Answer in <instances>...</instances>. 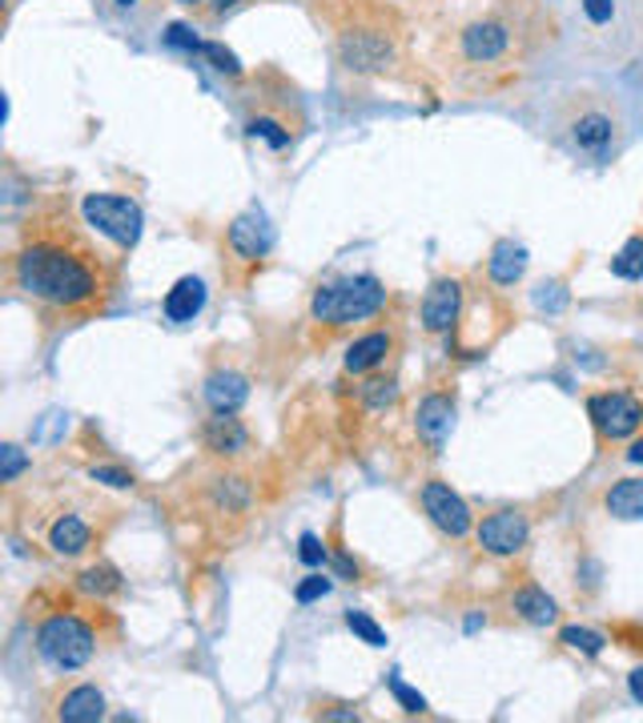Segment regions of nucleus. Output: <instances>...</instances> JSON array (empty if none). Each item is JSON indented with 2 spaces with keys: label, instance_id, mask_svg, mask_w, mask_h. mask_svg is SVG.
Segmentation results:
<instances>
[{
  "label": "nucleus",
  "instance_id": "1",
  "mask_svg": "<svg viewBox=\"0 0 643 723\" xmlns=\"http://www.w3.org/2000/svg\"><path fill=\"white\" fill-rule=\"evenodd\" d=\"M12 282L32 302L61 314H93L109 294V270L101 253L69 225V218L37 221L24 230L21 250L12 253Z\"/></svg>",
  "mask_w": 643,
  "mask_h": 723
},
{
  "label": "nucleus",
  "instance_id": "2",
  "mask_svg": "<svg viewBox=\"0 0 643 723\" xmlns=\"http://www.w3.org/2000/svg\"><path fill=\"white\" fill-rule=\"evenodd\" d=\"M382 302H386V290L374 273H359V278H342V282H330L322 285L310 302V314L314 322H326V325H350V322H362V318L379 314Z\"/></svg>",
  "mask_w": 643,
  "mask_h": 723
},
{
  "label": "nucleus",
  "instance_id": "3",
  "mask_svg": "<svg viewBox=\"0 0 643 723\" xmlns=\"http://www.w3.org/2000/svg\"><path fill=\"white\" fill-rule=\"evenodd\" d=\"M37 651H41V660H49L53 667L77 671L93 660L97 635L81 615L57 611V615H49L41 627H37Z\"/></svg>",
  "mask_w": 643,
  "mask_h": 723
},
{
  "label": "nucleus",
  "instance_id": "4",
  "mask_svg": "<svg viewBox=\"0 0 643 723\" xmlns=\"http://www.w3.org/2000/svg\"><path fill=\"white\" fill-rule=\"evenodd\" d=\"M81 213L97 233H106L121 250H133L141 241L145 218H141V205L133 198H121V193H89L81 201Z\"/></svg>",
  "mask_w": 643,
  "mask_h": 723
},
{
  "label": "nucleus",
  "instance_id": "5",
  "mask_svg": "<svg viewBox=\"0 0 643 723\" xmlns=\"http://www.w3.org/2000/svg\"><path fill=\"white\" fill-rule=\"evenodd\" d=\"M587 414L595 422L603 439H632L635 430L643 426V402L635 394H623V390H612V394H595L587 402Z\"/></svg>",
  "mask_w": 643,
  "mask_h": 723
},
{
  "label": "nucleus",
  "instance_id": "6",
  "mask_svg": "<svg viewBox=\"0 0 643 723\" xmlns=\"http://www.w3.org/2000/svg\"><path fill=\"white\" fill-rule=\"evenodd\" d=\"M338 57L350 73H382L394 57V44L382 29H350L338 37Z\"/></svg>",
  "mask_w": 643,
  "mask_h": 723
},
{
  "label": "nucleus",
  "instance_id": "7",
  "mask_svg": "<svg viewBox=\"0 0 643 723\" xmlns=\"http://www.w3.org/2000/svg\"><path fill=\"white\" fill-rule=\"evenodd\" d=\"M422 511L431 514V523L451 539H463L471 531V506L463 503V494L451 491V482L431 479L422 486Z\"/></svg>",
  "mask_w": 643,
  "mask_h": 723
},
{
  "label": "nucleus",
  "instance_id": "8",
  "mask_svg": "<svg viewBox=\"0 0 643 723\" xmlns=\"http://www.w3.org/2000/svg\"><path fill=\"white\" fill-rule=\"evenodd\" d=\"M528 535H531L528 514L519 511H495L479 523V546H483L486 555H499V559L519 555L528 546Z\"/></svg>",
  "mask_w": 643,
  "mask_h": 723
},
{
  "label": "nucleus",
  "instance_id": "9",
  "mask_svg": "<svg viewBox=\"0 0 643 723\" xmlns=\"http://www.w3.org/2000/svg\"><path fill=\"white\" fill-rule=\"evenodd\" d=\"M225 241H230L233 258H242V262H262L265 253L274 250V225H270V218H265L262 210H245L230 221Z\"/></svg>",
  "mask_w": 643,
  "mask_h": 723
},
{
  "label": "nucleus",
  "instance_id": "10",
  "mask_svg": "<svg viewBox=\"0 0 643 723\" xmlns=\"http://www.w3.org/2000/svg\"><path fill=\"white\" fill-rule=\"evenodd\" d=\"M459 314H463V285L459 278H439L422 298V325L431 334H446L459 322Z\"/></svg>",
  "mask_w": 643,
  "mask_h": 723
},
{
  "label": "nucleus",
  "instance_id": "11",
  "mask_svg": "<svg viewBox=\"0 0 643 723\" xmlns=\"http://www.w3.org/2000/svg\"><path fill=\"white\" fill-rule=\"evenodd\" d=\"M506 44H511V29L503 21H475L466 24L463 37H459V49H463L466 61L475 64H491L506 53Z\"/></svg>",
  "mask_w": 643,
  "mask_h": 723
},
{
  "label": "nucleus",
  "instance_id": "12",
  "mask_svg": "<svg viewBox=\"0 0 643 723\" xmlns=\"http://www.w3.org/2000/svg\"><path fill=\"white\" fill-rule=\"evenodd\" d=\"M414 426H419V439L426 446H443L451 439V426H454V402L446 394H426L419 402V414H414Z\"/></svg>",
  "mask_w": 643,
  "mask_h": 723
},
{
  "label": "nucleus",
  "instance_id": "13",
  "mask_svg": "<svg viewBox=\"0 0 643 723\" xmlns=\"http://www.w3.org/2000/svg\"><path fill=\"white\" fill-rule=\"evenodd\" d=\"M201 442H205V451L222 454V459H238L250 446V430L233 414H218L213 410V419H205V426H201Z\"/></svg>",
  "mask_w": 643,
  "mask_h": 723
},
{
  "label": "nucleus",
  "instance_id": "14",
  "mask_svg": "<svg viewBox=\"0 0 643 723\" xmlns=\"http://www.w3.org/2000/svg\"><path fill=\"white\" fill-rule=\"evenodd\" d=\"M571 141L583 149V153H607L615 141V117H607L603 109H587L571 121Z\"/></svg>",
  "mask_w": 643,
  "mask_h": 723
},
{
  "label": "nucleus",
  "instance_id": "15",
  "mask_svg": "<svg viewBox=\"0 0 643 723\" xmlns=\"http://www.w3.org/2000/svg\"><path fill=\"white\" fill-rule=\"evenodd\" d=\"M205 402H210L218 414H238L250 399V382H245L238 370H218V374L205 378Z\"/></svg>",
  "mask_w": 643,
  "mask_h": 723
},
{
  "label": "nucleus",
  "instance_id": "16",
  "mask_svg": "<svg viewBox=\"0 0 643 723\" xmlns=\"http://www.w3.org/2000/svg\"><path fill=\"white\" fill-rule=\"evenodd\" d=\"M161 310H165L169 322H193V318L205 310V282H201V278H181V282H173V290L165 294Z\"/></svg>",
  "mask_w": 643,
  "mask_h": 723
},
{
  "label": "nucleus",
  "instance_id": "17",
  "mask_svg": "<svg viewBox=\"0 0 643 723\" xmlns=\"http://www.w3.org/2000/svg\"><path fill=\"white\" fill-rule=\"evenodd\" d=\"M394 350V338L386 334V330H374V334H362L354 347L346 350V374H366V370L382 366L386 362V354Z\"/></svg>",
  "mask_w": 643,
  "mask_h": 723
},
{
  "label": "nucleus",
  "instance_id": "18",
  "mask_svg": "<svg viewBox=\"0 0 643 723\" xmlns=\"http://www.w3.org/2000/svg\"><path fill=\"white\" fill-rule=\"evenodd\" d=\"M93 543V526L84 523L81 514H61L53 526H49V546H53L57 555H81L84 546Z\"/></svg>",
  "mask_w": 643,
  "mask_h": 723
},
{
  "label": "nucleus",
  "instance_id": "19",
  "mask_svg": "<svg viewBox=\"0 0 643 723\" xmlns=\"http://www.w3.org/2000/svg\"><path fill=\"white\" fill-rule=\"evenodd\" d=\"M57 715H61L64 723H97L106 715V695L97 692V687H89V683H84V687H73V692H64Z\"/></svg>",
  "mask_w": 643,
  "mask_h": 723
},
{
  "label": "nucleus",
  "instance_id": "20",
  "mask_svg": "<svg viewBox=\"0 0 643 723\" xmlns=\"http://www.w3.org/2000/svg\"><path fill=\"white\" fill-rule=\"evenodd\" d=\"M486 270H491V282L499 285H515L528 270V250L519 241H499L491 258H486Z\"/></svg>",
  "mask_w": 643,
  "mask_h": 723
},
{
  "label": "nucleus",
  "instance_id": "21",
  "mask_svg": "<svg viewBox=\"0 0 643 723\" xmlns=\"http://www.w3.org/2000/svg\"><path fill=\"white\" fill-rule=\"evenodd\" d=\"M511 607L528 619V623H535V627H551V623L560 619L555 599H551L547 591H539V588H519L515 595H511Z\"/></svg>",
  "mask_w": 643,
  "mask_h": 723
},
{
  "label": "nucleus",
  "instance_id": "22",
  "mask_svg": "<svg viewBox=\"0 0 643 723\" xmlns=\"http://www.w3.org/2000/svg\"><path fill=\"white\" fill-rule=\"evenodd\" d=\"M607 514L623 519V523H635L643 519V479H620L607 491Z\"/></svg>",
  "mask_w": 643,
  "mask_h": 723
},
{
  "label": "nucleus",
  "instance_id": "23",
  "mask_svg": "<svg viewBox=\"0 0 643 723\" xmlns=\"http://www.w3.org/2000/svg\"><path fill=\"white\" fill-rule=\"evenodd\" d=\"M213 503L225 514L245 511V506H250V482H245L242 474H222V479H213Z\"/></svg>",
  "mask_w": 643,
  "mask_h": 723
},
{
  "label": "nucleus",
  "instance_id": "24",
  "mask_svg": "<svg viewBox=\"0 0 643 723\" xmlns=\"http://www.w3.org/2000/svg\"><path fill=\"white\" fill-rule=\"evenodd\" d=\"M77 588H81L84 595L106 599V595H117V591H121V575H117L113 566L97 563V566H89V571H81V575H77Z\"/></svg>",
  "mask_w": 643,
  "mask_h": 723
},
{
  "label": "nucleus",
  "instance_id": "25",
  "mask_svg": "<svg viewBox=\"0 0 643 723\" xmlns=\"http://www.w3.org/2000/svg\"><path fill=\"white\" fill-rule=\"evenodd\" d=\"M612 273L623 282H640L643 278V238H627L620 253L612 258Z\"/></svg>",
  "mask_w": 643,
  "mask_h": 723
},
{
  "label": "nucleus",
  "instance_id": "26",
  "mask_svg": "<svg viewBox=\"0 0 643 723\" xmlns=\"http://www.w3.org/2000/svg\"><path fill=\"white\" fill-rule=\"evenodd\" d=\"M346 627L354 631L366 647H386V631H382L366 611H346Z\"/></svg>",
  "mask_w": 643,
  "mask_h": 723
},
{
  "label": "nucleus",
  "instance_id": "27",
  "mask_svg": "<svg viewBox=\"0 0 643 723\" xmlns=\"http://www.w3.org/2000/svg\"><path fill=\"white\" fill-rule=\"evenodd\" d=\"M394 399H399V386H394L391 378H370L366 386H362V402H366L370 410L394 406Z\"/></svg>",
  "mask_w": 643,
  "mask_h": 723
},
{
  "label": "nucleus",
  "instance_id": "28",
  "mask_svg": "<svg viewBox=\"0 0 643 723\" xmlns=\"http://www.w3.org/2000/svg\"><path fill=\"white\" fill-rule=\"evenodd\" d=\"M563 643H567L571 651H583V655H600L603 651V635L600 631H591V627H563V635H560Z\"/></svg>",
  "mask_w": 643,
  "mask_h": 723
},
{
  "label": "nucleus",
  "instance_id": "29",
  "mask_svg": "<svg viewBox=\"0 0 643 723\" xmlns=\"http://www.w3.org/2000/svg\"><path fill=\"white\" fill-rule=\"evenodd\" d=\"M567 302H571V294H567V285H563V282L535 285V305H539V310H547V314H563V310H567Z\"/></svg>",
  "mask_w": 643,
  "mask_h": 723
},
{
  "label": "nucleus",
  "instance_id": "30",
  "mask_svg": "<svg viewBox=\"0 0 643 723\" xmlns=\"http://www.w3.org/2000/svg\"><path fill=\"white\" fill-rule=\"evenodd\" d=\"M29 466V454L17 446V442H4L0 446V482H17Z\"/></svg>",
  "mask_w": 643,
  "mask_h": 723
},
{
  "label": "nucleus",
  "instance_id": "31",
  "mask_svg": "<svg viewBox=\"0 0 643 723\" xmlns=\"http://www.w3.org/2000/svg\"><path fill=\"white\" fill-rule=\"evenodd\" d=\"M165 44H173V49H185V53H201V49H205V44L193 37L190 24H181V21L165 29Z\"/></svg>",
  "mask_w": 643,
  "mask_h": 723
},
{
  "label": "nucleus",
  "instance_id": "32",
  "mask_svg": "<svg viewBox=\"0 0 643 723\" xmlns=\"http://www.w3.org/2000/svg\"><path fill=\"white\" fill-rule=\"evenodd\" d=\"M330 591H334V583H330L326 575H310V579H302V583H298L294 599H298V603H314V599L330 595Z\"/></svg>",
  "mask_w": 643,
  "mask_h": 723
},
{
  "label": "nucleus",
  "instance_id": "33",
  "mask_svg": "<svg viewBox=\"0 0 643 723\" xmlns=\"http://www.w3.org/2000/svg\"><path fill=\"white\" fill-rule=\"evenodd\" d=\"M201 53L210 57V61H213V69H222V73H230V77H238V73H242V64H238V57H233L230 49H225V44L210 41V44H205V49H201Z\"/></svg>",
  "mask_w": 643,
  "mask_h": 723
},
{
  "label": "nucleus",
  "instance_id": "34",
  "mask_svg": "<svg viewBox=\"0 0 643 723\" xmlns=\"http://www.w3.org/2000/svg\"><path fill=\"white\" fill-rule=\"evenodd\" d=\"M89 479L106 482V486H117V491H125V486H133V474L121 471V466H89Z\"/></svg>",
  "mask_w": 643,
  "mask_h": 723
},
{
  "label": "nucleus",
  "instance_id": "35",
  "mask_svg": "<svg viewBox=\"0 0 643 723\" xmlns=\"http://www.w3.org/2000/svg\"><path fill=\"white\" fill-rule=\"evenodd\" d=\"M391 692H394V700L402 703V712H426V700H422L419 692H411V687H406L399 675H391Z\"/></svg>",
  "mask_w": 643,
  "mask_h": 723
},
{
  "label": "nucleus",
  "instance_id": "36",
  "mask_svg": "<svg viewBox=\"0 0 643 723\" xmlns=\"http://www.w3.org/2000/svg\"><path fill=\"white\" fill-rule=\"evenodd\" d=\"M250 133H253V137H265V141H270L274 149L290 145V133H282V125H278V121H253Z\"/></svg>",
  "mask_w": 643,
  "mask_h": 723
},
{
  "label": "nucleus",
  "instance_id": "37",
  "mask_svg": "<svg viewBox=\"0 0 643 723\" xmlns=\"http://www.w3.org/2000/svg\"><path fill=\"white\" fill-rule=\"evenodd\" d=\"M298 555H302V563L322 566V563H326V546L318 543V535H302V543H298Z\"/></svg>",
  "mask_w": 643,
  "mask_h": 723
},
{
  "label": "nucleus",
  "instance_id": "38",
  "mask_svg": "<svg viewBox=\"0 0 643 723\" xmlns=\"http://www.w3.org/2000/svg\"><path fill=\"white\" fill-rule=\"evenodd\" d=\"M583 12H587L591 24H607L615 17V4L612 0H583Z\"/></svg>",
  "mask_w": 643,
  "mask_h": 723
},
{
  "label": "nucleus",
  "instance_id": "39",
  "mask_svg": "<svg viewBox=\"0 0 643 723\" xmlns=\"http://www.w3.org/2000/svg\"><path fill=\"white\" fill-rule=\"evenodd\" d=\"M627 687H632V695L643 703V667H640V671H632V680H627Z\"/></svg>",
  "mask_w": 643,
  "mask_h": 723
},
{
  "label": "nucleus",
  "instance_id": "40",
  "mask_svg": "<svg viewBox=\"0 0 643 723\" xmlns=\"http://www.w3.org/2000/svg\"><path fill=\"white\" fill-rule=\"evenodd\" d=\"M233 4H242V0H213V12H225V9H233Z\"/></svg>",
  "mask_w": 643,
  "mask_h": 723
},
{
  "label": "nucleus",
  "instance_id": "41",
  "mask_svg": "<svg viewBox=\"0 0 643 723\" xmlns=\"http://www.w3.org/2000/svg\"><path fill=\"white\" fill-rule=\"evenodd\" d=\"M627 459H632V462H643V439H640V442H635L632 451H627Z\"/></svg>",
  "mask_w": 643,
  "mask_h": 723
},
{
  "label": "nucleus",
  "instance_id": "42",
  "mask_svg": "<svg viewBox=\"0 0 643 723\" xmlns=\"http://www.w3.org/2000/svg\"><path fill=\"white\" fill-rule=\"evenodd\" d=\"M178 4H185V9H193V4H201V0H178Z\"/></svg>",
  "mask_w": 643,
  "mask_h": 723
},
{
  "label": "nucleus",
  "instance_id": "43",
  "mask_svg": "<svg viewBox=\"0 0 643 723\" xmlns=\"http://www.w3.org/2000/svg\"><path fill=\"white\" fill-rule=\"evenodd\" d=\"M117 4H125V9H129V4H138V0H117Z\"/></svg>",
  "mask_w": 643,
  "mask_h": 723
}]
</instances>
